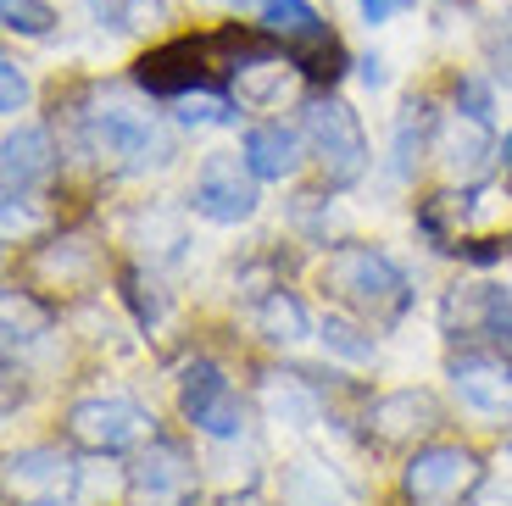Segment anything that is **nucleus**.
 Instances as JSON below:
<instances>
[{
	"instance_id": "4be33fe9",
	"label": "nucleus",
	"mask_w": 512,
	"mask_h": 506,
	"mask_svg": "<svg viewBox=\"0 0 512 506\" xmlns=\"http://www.w3.org/2000/svg\"><path fill=\"white\" fill-rule=\"evenodd\" d=\"M39 273H62V279H84L90 273V251L78 240H62V251H45L39 256Z\"/></svg>"
},
{
	"instance_id": "aec40b11",
	"label": "nucleus",
	"mask_w": 512,
	"mask_h": 506,
	"mask_svg": "<svg viewBox=\"0 0 512 506\" xmlns=\"http://www.w3.org/2000/svg\"><path fill=\"white\" fill-rule=\"evenodd\" d=\"M95 12L106 17V23L117 28V34H128V28H145V23H162L173 6L167 0H95Z\"/></svg>"
},
{
	"instance_id": "20e7f679",
	"label": "nucleus",
	"mask_w": 512,
	"mask_h": 506,
	"mask_svg": "<svg viewBox=\"0 0 512 506\" xmlns=\"http://www.w3.org/2000/svg\"><path fill=\"white\" fill-rule=\"evenodd\" d=\"M485 468H479L474 451H462V445H429L407 462L401 473V495L412 506H457L462 495H474Z\"/></svg>"
},
{
	"instance_id": "f8f14e48",
	"label": "nucleus",
	"mask_w": 512,
	"mask_h": 506,
	"mask_svg": "<svg viewBox=\"0 0 512 506\" xmlns=\"http://www.w3.org/2000/svg\"><path fill=\"white\" fill-rule=\"evenodd\" d=\"M56 173V151L45 128H12L6 134V206L28 201V195Z\"/></svg>"
},
{
	"instance_id": "2eb2a0df",
	"label": "nucleus",
	"mask_w": 512,
	"mask_h": 506,
	"mask_svg": "<svg viewBox=\"0 0 512 506\" xmlns=\"http://www.w3.org/2000/svg\"><path fill=\"white\" fill-rule=\"evenodd\" d=\"M240 156L251 162L256 178L279 184V178H290L295 167H301V140H295V128H284V123H256V128H245Z\"/></svg>"
},
{
	"instance_id": "9b49d317",
	"label": "nucleus",
	"mask_w": 512,
	"mask_h": 506,
	"mask_svg": "<svg viewBox=\"0 0 512 506\" xmlns=\"http://www.w3.org/2000/svg\"><path fill=\"white\" fill-rule=\"evenodd\" d=\"M435 156L446 162L451 178L474 184V178L490 173L496 162V134H490V117H474V112H451L435 123Z\"/></svg>"
},
{
	"instance_id": "1a4fd4ad",
	"label": "nucleus",
	"mask_w": 512,
	"mask_h": 506,
	"mask_svg": "<svg viewBox=\"0 0 512 506\" xmlns=\"http://www.w3.org/2000/svg\"><path fill=\"white\" fill-rule=\"evenodd\" d=\"M451 390H457V401L474 412V418L485 423H512V362H501V356H451Z\"/></svg>"
},
{
	"instance_id": "c756f323",
	"label": "nucleus",
	"mask_w": 512,
	"mask_h": 506,
	"mask_svg": "<svg viewBox=\"0 0 512 506\" xmlns=\"http://www.w3.org/2000/svg\"><path fill=\"white\" fill-rule=\"evenodd\" d=\"M229 6H251V0H229Z\"/></svg>"
},
{
	"instance_id": "39448f33",
	"label": "nucleus",
	"mask_w": 512,
	"mask_h": 506,
	"mask_svg": "<svg viewBox=\"0 0 512 506\" xmlns=\"http://www.w3.org/2000/svg\"><path fill=\"white\" fill-rule=\"evenodd\" d=\"M179 412L201 434H212V440H234V434L245 429V406H240V395H234L229 373H223L218 362H206V356H195L179 373Z\"/></svg>"
},
{
	"instance_id": "4468645a",
	"label": "nucleus",
	"mask_w": 512,
	"mask_h": 506,
	"mask_svg": "<svg viewBox=\"0 0 512 506\" xmlns=\"http://www.w3.org/2000/svg\"><path fill=\"white\" fill-rule=\"evenodd\" d=\"M67 479H73V462L56 456V451H23V456H12V473H6L17 506H51V501H62Z\"/></svg>"
},
{
	"instance_id": "423d86ee",
	"label": "nucleus",
	"mask_w": 512,
	"mask_h": 506,
	"mask_svg": "<svg viewBox=\"0 0 512 506\" xmlns=\"http://www.w3.org/2000/svg\"><path fill=\"white\" fill-rule=\"evenodd\" d=\"M262 28H268V39H284V45L301 56V73L307 78L340 73V39L329 34V23L312 12L307 0H268V6H262Z\"/></svg>"
},
{
	"instance_id": "9d476101",
	"label": "nucleus",
	"mask_w": 512,
	"mask_h": 506,
	"mask_svg": "<svg viewBox=\"0 0 512 506\" xmlns=\"http://www.w3.org/2000/svg\"><path fill=\"white\" fill-rule=\"evenodd\" d=\"M440 329L451 334V340H507L512 334V301L507 290H496V284H457V290H446V301H440Z\"/></svg>"
},
{
	"instance_id": "7ed1b4c3",
	"label": "nucleus",
	"mask_w": 512,
	"mask_h": 506,
	"mask_svg": "<svg viewBox=\"0 0 512 506\" xmlns=\"http://www.w3.org/2000/svg\"><path fill=\"white\" fill-rule=\"evenodd\" d=\"M307 145L334 190H351L368 173V134H362L357 112L346 101H334V95L307 106Z\"/></svg>"
},
{
	"instance_id": "f3484780",
	"label": "nucleus",
	"mask_w": 512,
	"mask_h": 506,
	"mask_svg": "<svg viewBox=\"0 0 512 506\" xmlns=\"http://www.w3.org/2000/svg\"><path fill=\"white\" fill-rule=\"evenodd\" d=\"M251 323H256V334H262L268 345H295V340H307V312H301V301H295L290 290L262 295V301H256V312H251Z\"/></svg>"
},
{
	"instance_id": "dca6fc26",
	"label": "nucleus",
	"mask_w": 512,
	"mask_h": 506,
	"mask_svg": "<svg viewBox=\"0 0 512 506\" xmlns=\"http://www.w3.org/2000/svg\"><path fill=\"white\" fill-rule=\"evenodd\" d=\"M190 484H195L190 456H184L179 445H167V440H156L151 451L140 456V468H134V490L151 495L156 506H162V501H179V495H190Z\"/></svg>"
},
{
	"instance_id": "5701e85b",
	"label": "nucleus",
	"mask_w": 512,
	"mask_h": 506,
	"mask_svg": "<svg viewBox=\"0 0 512 506\" xmlns=\"http://www.w3.org/2000/svg\"><path fill=\"white\" fill-rule=\"evenodd\" d=\"M323 345L340 356H351V362H368L373 356V340H357V329H346L340 317H323Z\"/></svg>"
},
{
	"instance_id": "a878e982",
	"label": "nucleus",
	"mask_w": 512,
	"mask_h": 506,
	"mask_svg": "<svg viewBox=\"0 0 512 506\" xmlns=\"http://www.w3.org/2000/svg\"><path fill=\"white\" fill-rule=\"evenodd\" d=\"M457 101H468V112H474V117H490V95L474 84V78H462V84H457Z\"/></svg>"
},
{
	"instance_id": "6e6552de",
	"label": "nucleus",
	"mask_w": 512,
	"mask_h": 506,
	"mask_svg": "<svg viewBox=\"0 0 512 506\" xmlns=\"http://www.w3.org/2000/svg\"><path fill=\"white\" fill-rule=\"evenodd\" d=\"M195 212L206 217V223H245V217L256 212V173L245 156H223L212 151L201 162V173H195V190H190Z\"/></svg>"
},
{
	"instance_id": "412c9836",
	"label": "nucleus",
	"mask_w": 512,
	"mask_h": 506,
	"mask_svg": "<svg viewBox=\"0 0 512 506\" xmlns=\"http://www.w3.org/2000/svg\"><path fill=\"white\" fill-rule=\"evenodd\" d=\"M0 12H6V28H17V34H45L51 28L45 0H0Z\"/></svg>"
},
{
	"instance_id": "6ab92c4d",
	"label": "nucleus",
	"mask_w": 512,
	"mask_h": 506,
	"mask_svg": "<svg viewBox=\"0 0 512 506\" xmlns=\"http://www.w3.org/2000/svg\"><path fill=\"white\" fill-rule=\"evenodd\" d=\"M423 140H429V106L412 101V106H401V117H396V178L412 173Z\"/></svg>"
},
{
	"instance_id": "ddd939ff",
	"label": "nucleus",
	"mask_w": 512,
	"mask_h": 506,
	"mask_svg": "<svg viewBox=\"0 0 512 506\" xmlns=\"http://www.w3.org/2000/svg\"><path fill=\"white\" fill-rule=\"evenodd\" d=\"M440 423V406L429 390H390L373 401L368 412V429L379 434L384 445H401V440H418V434H429Z\"/></svg>"
},
{
	"instance_id": "f257e3e1",
	"label": "nucleus",
	"mask_w": 512,
	"mask_h": 506,
	"mask_svg": "<svg viewBox=\"0 0 512 506\" xmlns=\"http://www.w3.org/2000/svg\"><path fill=\"white\" fill-rule=\"evenodd\" d=\"M318 290L334 306L368 317V323H396L412 301L407 273L384 251H373V245H340V251H329V262L318 267Z\"/></svg>"
},
{
	"instance_id": "c85d7f7f",
	"label": "nucleus",
	"mask_w": 512,
	"mask_h": 506,
	"mask_svg": "<svg viewBox=\"0 0 512 506\" xmlns=\"http://www.w3.org/2000/svg\"><path fill=\"white\" fill-rule=\"evenodd\" d=\"M507 167H512V134H507Z\"/></svg>"
},
{
	"instance_id": "f03ea898",
	"label": "nucleus",
	"mask_w": 512,
	"mask_h": 506,
	"mask_svg": "<svg viewBox=\"0 0 512 506\" xmlns=\"http://www.w3.org/2000/svg\"><path fill=\"white\" fill-rule=\"evenodd\" d=\"M78 145L84 156L106 167V173H140V167L162 162V140H156V123L145 112L123 101H106V106H90L78 112Z\"/></svg>"
},
{
	"instance_id": "0eeeda50",
	"label": "nucleus",
	"mask_w": 512,
	"mask_h": 506,
	"mask_svg": "<svg viewBox=\"0 0 512 506\" xmlns=\"http://www.w3.org/2000/svg\"><path fill=\"white\" fill-rule=\"evenodd\" d=\"M67 434H73L84 451H101V456H117L128 445H140L151 434V418H145L140 401L128 395H90L67 412Z\"/></svg>"
},
{
	"instance_id": "393cba45",
	"label": "nucleus",
	"mask_w": 512,
	"mask_h": 506,
	"mask_svg": "<svg viewBox=\"0 0 512 506\" xmlns=\"http://www.w3.org/2000/svg\"><path fill=\"white\" fill-rule=\"evenodd\" d=\"M179 123H190V128H195V123H229V106H223V101H201V106H195V101H190V106L179 112Z\"/></svg>"
},
{
	"instance_id": "bb28decb",
	"label": "nucleus",
	"mask_w": 512,
	"mask_h": 506,
	"mask_svg": "<svg viewBox=\"0 0 512 506\" xmlns=\"http://www.w3.org/2000/svg\"><path fill=\"white\" fill-rule=\"evenodd\" d=\"M357 6H362V17H368V23H384V17L407 12L412 0H357Z\"/></svg>"
},
{
	"instance_id": "b1692460",
	"label": "nucleus",
	"mask_w": 512,
	"mask_h": 506,
	"mask_svg": "<svg viewBox=\"0 0 512 506\" xmlns=\"http://www.w3.org/2000/svg\"><path fill=\"white\" fill-rule=\"evenodd\" d=\"M0 106H6L12 117L28 106V78H23V67H17V62H0Z\"/></svg>"
},
{
	"instance_id": "cd10ccee",
	"label": "nucleus",
	"mask_w": 512,
	"mask_h": 506,
	"mask_svg": "<svg viewBox=\"0 0 512 506\" xmlns=\"http://www.w3.org/2000/svg\"><path fill=\"white\" fill-rule=\"evenodd\" d=\"M357 73H362V84H368V89H379V84H384V62H379V56H362Z\"/></svg>"
},
{
	"instance_id": "a211bd4d",
	"label": "nucleus",
	"mask_w": 512,
	"mask_h": 506,
	"mask_svg": "<svg viewBox=\"0 0 512 506\" xmlns=\"http://www.w3.org/2000/svg\"><path fill=\"white\" fill-rule=\"evenodd\" d=\"M290 84H295V73L279 67L273 56H256V62L240 67V101L245 106H279L290 95Z\"/></svg>"
}]
</instances>
